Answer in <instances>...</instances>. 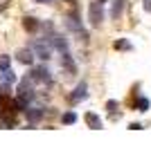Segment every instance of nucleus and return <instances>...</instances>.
Listing matches in <instances>:
<instances>
[{"instance_id": "obj_1", "label": "nucleus", "mask_w": 151, "mask_h": 148, "mask_svg": "<svg viewBox=\"0 0 151 148\" xmlns=\"http://www.w3.org/2000/svg\"><path fill=\"white\" fill-rule=\"evenodd\" d=\"M88 20L93 27H99L101 23H104V7H101V2H90L88 5Z\"/></svg>"}, {"instance_id": "obj_2", "label": "nucleus", "mask_w": 151, "mask_h": 148, "mask_svg": "<svg viewBox=\"0 0 151 148\" xmlns=\"http://www.w3.org/2000/svg\"><path fill=\"white\" fill-rule=\"evenodd\" d=\"M32 52H34V54H36L41 61H50V58H52V45L47 43V38L32 43Z\"/></svg>"}, {"instance_id": "obj_3", "label": "nucleus", "mask_w": 151, "mask_h": 148, "mask_svg": "<svg viewBox=\"0 0 151 148\" xmlns=\"http://www.w3.org/2000/svg\"><path fill=\"white\" fill-rule=\"evenodd\" d=\"M32 81H38V83H52V72L45 65H41V68H34L29 74Z\"/></svg>"}, {"instance_id": "obj_4", "label": "nucleus", "mask_w": 151, "mask_h": 148, "mask_svg": "<svg viewBox=\"0 0 151 148\" xmlns=\"http://www.w3.org/2000/svg\"><path fill=\"white\" fill-rule=\"evenodd\" d=\"M47 43L54 49H59V52H68V41H65L61 34H50V36H47Z\"/></svg>"}, {"instance_id": "obj_5", "label": "nucleus", "mask_w": 151, "mask_h": 148, "mask_svg": "<svg viewBox=\"0 0 151 148\" xmlns=\"http://www.w3.org/2000/svg\"><path fill=\"white\" fill-rule=\"evenodd\" d=\"M86 97H88V83H86V81H81V83L75 88V92L70 94V99L77 103V101H81V99H86Z\"/></svg>"}, {"instance_id": "obj_6", "label": "nucleus", "mask_w": 151, "mask_h": 148, "mask_svg": "<svg viewBox=\"0 0 151 148\" xmlns=\"http://www.w3.org/2000/svg\"><path fill=\"white\" fill-rule=\"evenodd\" d=\"M34 52H32V47L29 49H20L18 52V61L23 63V65H32V63H34Z\"/></svg>"}, {"instance_id": "obj_7", "label": "nucleus", "mask_w": 151, "mask_h": 148, "mask_svg": "<svg viewBox=\"0 0 151 148\" xmlns=\"http://www.w3.org/2000/svg\"><path fill=\"white\" fill-rule=\"evenodd\" d=\"M0 79H2V85H12V83H16V74H14V70H2V72H0Z\"/></svg>"}, {"instance_id": "obj_8", "label": "nucleus", "mask_w": 151, "mask_h": 148, "mask_svg": "<svg viewBox=\"0 0 151 148\" xmlns=\"http://www.w3.org/2000/svg\"><path fill=\"white\" fill-rule=\"evenodd\" d=\"M61 63H63V68L68 70L70 74H77V65H75V61H72V56H70L68 52H63V61Z\"/></svg>"}, {"instance_id": "obj_9", "label": "nucleus", "mask_w": 151, "mask_h": 148, "mask_svg": "<svg viewBox=\"0 0 151 148\" xmlns=\"http://www.w3.org/2000/svg\"><path fill=\"white\" fill-rule=\"evenodd\" d=\"M86 121H88V126H90L93 130H99V128H101V119L97 117L95 112H88V115H86Z\"/></svg>"}, {"instance_id": "obj_10", "label": "nucleus", "mask_w": 151, "mask_h": 148, "mask_svg": "<svg viewBox=\"0 0 151 148\" xmlns=\"http://www.w3.org/2000/svg\"><path fill=\"white\" fill-rule=\"evenodd\" d=\"M124 2H126V0H115V2H113L111 18H120V16H122V11H124Z\"/></svg>"}, {"instance_id": "obj_11", "label": "nucleus", "mask_w": 151, "mask_h": 148, "mask_svg": "<svg viewBox=\"0 0 151 148\" xmlns=\"http://www.w3.org/2000/svg\"><path fill=\"white\" fill-rule=\"evenodd\" d=\"M41 117H43V108H27V119L32 123H36Z\"/></svg>"}, {"instance_id": "obj_12", "label": "nucleus", "mask_w": 151, "mask_h": 148, "mask_svg": "<svg viewBox=\"0 0 151 148\" xmlns=\"http://www.w3.org/2000/svg\"><path fill=\"white\" fill-rule=\"evenodd\" d=\"M23 27H25L27 31H36V29H38V20L27 16V18H23Z\"/></svg>"}, {"instance_id": "obj_13", "label": "nucleus", "mask_w": 151, "mask_h": 148, "mask_svg": "<svg viewBox=\"0 0 151 148\" xmlns=\"http://www.w3.org/2000/svg\"><path fill=\"white\" fill-rule=\"evenodd\" d=\"M61 121L63 123H75L77 121V115H75V112H65V115L61 117Z\"/></svg>"}, {"instance_id": "obj_14", "label": "nucleus", "mask_w": 151, "mask_h": 148, "mask_svg": "<svg viewBox=\"0 0 151 148\" xmlns=\"http://www.w3.org/2000/svg\"><path fill=\"white\" fill-rule=\"evenodd\" d=\"M113 47L115 49H131V43H129V41H115Z\"/></svg>"}, {"instance_id": "obj_15", "label": "nucleus", "mask_w": 151, "mask_h": 148, "mask_svg": "<svg viewBox=\"0 0 151 148\" xmlns=\"http://www.w3.org/2000/svg\"><path fill=\"white\" fill-rule=\"evenodd\" d=\"M138 108H140L142 112H145V110H149V99H145V97H142V99L138 101Z\"/></svg>"}, {"instance_id": "obj_16", "label": "nucleus", "mask_w": 151, "mask_h": 148, "mask_svg": "<svg viewBox=\"0 0 151 148\" xmlns=\"http://www.w3.org/2000/svg\"><path fill=\"white\" fill-rule=\"evenodd\" d=\"M7 68H9V56H2V58H0V72L7 70Z\"/></svg>"}, {"instance_id": "obj_17", "label": "nucleus", "mask_w": 151, "mask_h": 148, "mask_svg": "<svg viewBox=\"0 0 151 148\" xmlns=\"http://www.w3.org/2000/svg\"><path fill=\"white\" fill-rule=\"evenodd\" d=\"M106 108H108V110H113V112H115V108H117V101H108V103H106Z\"/></svg>"}, {"instance_id": "obj_18", "label": "nucleus", "mask_w": 151, "mask_h": 148, "mask_svg": "<svg viewBox=\"0 0 151 148\" xmlns=\"http://www.w3.org/2000/svg\"><path fill=\"white\" fill-rule=\"evenodd\" d=\"M142 2H145V11L151 14V0H142Z\"/></svg>"}, {"instance_id": "obj_19", "label": "nucleus", "mask_w": 151, "mask_h": 148, "mask_svg": "<svg viewBox=\"0 0 151 148\" xmlns=\"http://www.w3.org/2000/svg\"><path fill=\"white\" fill-rule=\"evenodd\" d=\"M129 128H131V130H140V128H142V123H131Z\"/></svg>"}, {"instance_id": "obj_20", "label": "nucleus", "mask_w": 151, "mask_h": 148, "mask_svg": "<svg viewBox=\"0 0 151 148\" xmlns=\"http://www.w3.org/2000/svg\"><path fill=\"white\" fill-rule=\"evenodd\" d=\"M36 2H50V0H36Z\"/></svg>"}, {"instance_id": "obj_21", "label": "nucleus", "mask_w": 151, "mask_h": 148, "mask_svg": "<svg viewBox=\"0 0 151 148\" xmlns=\"http://www.w3.org/2000/svg\"><path fill=\"white\" fill-rule=\"evenodd\" d=\"M97 2H106V0H97Z\"/></svg>"}]
</instances>
